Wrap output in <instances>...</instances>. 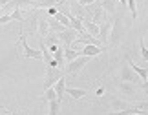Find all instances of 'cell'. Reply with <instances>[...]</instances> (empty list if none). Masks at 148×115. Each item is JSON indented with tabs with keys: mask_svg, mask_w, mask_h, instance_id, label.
Wrapping results in <instances>:
<instances>
[{
	"mask_svg": "<svg viewBox=\"0 0 148 115\" xmlns=\"http://www.w3.org/2000/svg\"><path fill=\"white\" fill-rule=\"evenodd\" d=\"M126 5H128L130 13H132V18L135 20L137 18V4H135V0H126Z\"/></svg>",
	"mask_w": 148,
	"mask_h": 115,
	"instance_id": "21",
	"label": "cell"
},
{
	"mask_svg": "<svg viewBox=\"0 0 148 115\" xmlns=\"http://www.w3.org/2000/svg\"><path fill=\"white\" fill-rule=\"evenodd\" d=\"M119 90H121L124 95H134L135 93V88L132 86V82H123L121 80V82H119Z\"/></svg>",
	"mask_w": 148,
	"mask_h": 115,
	"instance_id": "15",
	"label": "cell"
},
{
	"mask_svg": "<svg viewBox=\"0 0 148 115\" xmlns=\"http://www.w3.org/2000/svg\"><path fill=\"white\" fill-rule=\"evenodd\" d=\"M134 106H137L139 110H141V112H145V113L148 112V101H145V102H137V104H134Z\"/></svg>",
	"mask_w": 148,
	"mask_h": 115,
	"instance_id": "25",
	"label": "cell"
},
{
	"mask_svg": "<svg viewBox=\"0 0 148 115\" xmlns=\"http://www.w3.org/2000/svg\"><path fill=\"white\" fill-rule=\"evenodd\" d=\"M137 77L139 75L132 70V66H130V64L121 68V80H123V82H132L134 84V82H137V80H139Z\"/></svg>",
	"mask_w": 148,
	"mask_h": 115,
	"instance_id": "5",
	"label": "cell"
},
{
	"mask_svg": "<svg viewBox=\"0 0 148 115\" xmlns=\"http://www.w3.org/2000/svg\"><path fill=\"white\" fill-rule=\"evenodd\" d=\"M119 2H121L123 5H126V0H119Z\"/></svg>",
	"mask_w": 148,
	"mask_h": 115,
	"instance_id": "29",
	"label": "cell"
},
{
	"mask_svg": "<svg viewBox=\"0 0 148 115\" xmlns=\"http://www.w3.org/2000/svg\"><path fill=\"white\" fill-rule=\"evenodd\" d=\"M0 115H2V113H0Z\"/></svg>",
	"mask_w": 148,
	"mask_h": 115,
	"instance_id": "32",
	"label": "cell"
},
{
	"mask_svg": "<svg viewBox=\"0 0 148 115\" xmlns=\"http://www.w3.org/2000/svg\"><path fill=\"white\" fill-rule=\"evenodd\" d=\"M24 4H29V2H27V0H13L9 5H13V8H22Z\"/></svg>",
	"mask_w": 148,
	"mask_h": 115,
	"instance_id": "24",
	"label": "cell"
},
{
	"mask_svg": "<svg viewBox=\"0 0 148 115\" xmlns=\"http://www.w3.org/2000/svg\"><path fill=\"white\" fill-rule=\"evenodd\" d=\"M95 93H97V95H102V93H104V88H99L97 91H95Z\"/></svg>",
	"mask_w": 148,
	"mask_h": 115,
	"instance_id": "28",
	"label": "cell"
},
{
	"mask_svg": "<svg viewBox=\"0 0 148 115\" xmlns=\"http://www.w3.org/2000/svg\"><path fill=\"white\" fill-rule=\"evenodd\" d=\"M128 64L132 66V70L137 73V75L143 79V82H148V70H145V68H141V66H137L135 62H132V59H128Z\"/></svg>",
	"mask_w": 148,
	"mask_h": 115,
	"instance_id": "12",
	"label": "cell"
},
{
	"mask_svg": "<svg viewBox=\"0 0 148 115\" xmlns=\"http://www.w3.org/2000/svg\"><path fill=\"white\" fill-rule=\"evenodd\" d=\"M53 59L57 60V64H59V70H62V68H66V57H64V46H60L59 49L53 53Z\"/></svg>",
	"mask_w": 148,
	"mask_h": 115,
	"instance_id": "13",
	"label": "cell"
},
{
	"mask_svg": "<svg viewBox=\"0 0 148 115\" xmlns=\"http://www.w3.org/2000/svg\"><path fill=\"white\" fill-rule=\"evenodd\" d=\"M82 24H84V27H86V31L90 33V35L95 37V38H99V35H101V26L99 24H95V22L90 20V18H84Z\"/></svg>",
	"mask_w": 148,
	"mask_h": 115,
	"instance_id": "8",
	"label": "cell"
},
{
	"mask_svg": "<svg viewBox=\"0 0 148 115\" xmlns=\"http://www.w3.org/2000/svg\"><path fill=\"white\" fill-rule=\"evenodd\" d=\"M53 88H55V91H57V99H59V101L62 102V97H64V93H66V88H68V86H66V77L62 75L59 80H57V84L53 86Z\"/></svg>",
	"mask_w": 148,
	"mask_h": 115,
	"instance_id": "9",
	"label": "cell"
},
{
	"mask_svg": "<svg viewBox=\"0 0 148 115\" xmlns=\"http://www.w3.org/2000/svg\"><path fill=\"white\" fill-rule=\"evenodd\" d=\"M104 11H108V13H113L115 11V5H113V0H102V2L99 4Z\"/></svg>",
	"mask_w": 148,
	"mask_h": 115,
	"instance_id": "20",
	"label": "cell"
},
{
	"mask_svg": "<svg viewBox=\"0 0 148 115\" xmlns=\"http://www.w3.org/2000/svg\"><path fill=\"white\" fill-rule=\"evenodd\" d=\"M57 37H59V40L62 42L64 48H71V44L79 38V31H75L73 27H68V29H64L62 33H59Z\"/></svg>",
	"mask_w": 148,
	"mask_h": 115,
	"instance_id": "2",
	"label": "cell"
},
{
	"mask_svg": "<svg viewBox=\"0 0 148 115\" xmlns=\"http://www.w3.org/2000/svg\"><path fill=\"white\" fill-rule=\"evenodd\" d=\"M20 46H22V51H24V57L26 59H42V51L40 49H33V48H29L27 46V42H26V35H24V31L20 29Z\"/></svg>",
	"mask_w": 148,
	"mask_h": 115,
	"instance_id": "1",
	"label": "cell"
},
{
	"mask_svg": "<svg viewBox=\"0 0 148 115\" xmlns=\"http://www.w3.org/2000/svg\"><path fill=\"white\" fill-rule=\"evenodd\" d=\"M101 35H99V38H101V42L102 44H106L108 42V38H110V35H112V27H113V24L110 20H104V22H101Z\"/></svg>",
	"mask_w": 148,
	"mask_h": 115,
	"instance_id": "7",
	"label": "cell"
},
{
	"mask_svg": "<svg viewBox=\"0 0 148 115\" xmlns=\"http://www.w3.org/2000/svg\"><path fill=\"white\" fill-rule=\"evenodd\" d=\"M46 102H51V101H55L57 99V91L55 88H49V90H44V97H42Z\"/></svg>",
	"mask_w": 148,
	"mask_h": 115,
	"instance_id": "19",
	"label": "cell"
},
{
	"mask_svg": "<svg viewBox=\"0 0 148 115\" xmlns=\"http://www.w3.org/2000/svg\"><path fill=\"white\" fill-rule=\"evenodd\" d=\"M48 104H49V113L48 115H59L60 113V101L59 99L51 101V102H48Z\"/></svg>",
	"mask_w": 148,
	"mask_h": 115,
	"instance_id": "17",
	"label": "cell"
},
{
	"mask_svg": "<svg viewBox=\"0 0 148 115\" xmlns=\"http://www.w3.org/2000/svg\"><path fill=\"white\" fill-rule=\"evenodd\" d=\"M102 51H104V48L102 46H93V44H88V46H84V48L81 49V55L82 57H97V55H101Z\"/></svg>",
	"mask_w": 148,
	"mask_h": 115,
	"instance_id": "6",
	"label": "cell"
},
{
	"mask_svg": "<svg viewBox=\"0 0 148 115\" xmlns=\"http://www.w3.org/2000/svg\"><path fill=\"white\" fill-rule=\"evenodd\" d=\"M134 115H145V113H134Z\"/></svg>",
	"mask_w": 148,
	"mask_h": 115,
	"instance_id": "30",
	"label": "cell"
},
{
	"mask_svg": "<svg viewBox=\"0 0 148 115\" xmlns=\"http://www.w3.org/2000/svg\"><path fill=\"white\" fill-rule=\"evenodd\" d=\"M64 57H66V62H71V60H75V59L81 57V51H75L71 48H64Z\"/></svg>",
	"mask_w": 148,
	"mask_h": 115,
	"instance_id": "16",
	"label": "cell"
},
{
	"mask_svg": "<svg viewBox=\"0 0 148 115\" xmlns=\"http://www.w3.org/2000/svg\"><path fill=\"white\" fill-rule=\"evenodd\" d=\"M55 18L59 20V22H60V24L64 26V27H71V20H70V16H66L64 13H60V11H59V13L55 15Z\"/></svg>",
	"mask_w": 148,
	"mask_h": 115,
	"instance_id": "18",
	"label": "cell"
},
{
	"mask_svg": "<svg viewBox=\"0 0 148 115\" xmlns=\"http://www.w3.org/2000/svg\"><path fill=\"white\" fill-rule=\"evenodd\" d=\"M0 9H2V4H0Z\"/></svg>",
	"mask_w": 148,
	"mask_h": 115,
	"instance_id": "31",
	"label": "cell"
},
{
	"mask_svg": "<svg viewBox=\"0 0 148 115\" xmlns=\"http://www.w3.org/2000/svg\"><path fill=\"white\" fill-rule=\"evenodd\" d=\"M11 2H13V0H0V4H2V8H4V5H9Z\"/></svg>",
	"mask_w": 148,
	"mask_h": 115,
	"instance_id": "27",
	"label": "cell"
},
{
	"mask_svg": "<svg viewBox=\"0 0 148 115\" xmlns=\"http://www.w3.org/2000/svg\"><path fill=\"white\" fill-rule=\"evenodd\" d=\"M48 22H49V29H51V31H55L57 35H59V33H62L64 29H68V27H64L57 18H48Z\"/></svg>",
	"mask_w": 148,
	"mask_h": 115,
	"instance_id": "14",
	"label": "cell"
},
{
	"mask_svg": "<svg viewBox=\"0 0 148 115\" xmlns=\"http://www.w3.org/2000/svg\"><path fill=\"white\" fill-rule=\"evenodd\" d=\"M49 22H48V18H42V16H40V18H38V33H40V38L44 40V37H49Z\"/></svg>",
	"mask_w": 148,
	"mask_h": 115,
	"instance_id": "10",
	"label": "cell"
},
{
	"mask_svg": "<svg viewBox=\"0 0 148 115\" xmlns=\"http://www.w3.org/2000/svg\"><path fill=\"white\" fill-rule=\"evenodd\" d=\"M11 16H13V20L24 22V16H22V11H20V8H15V9H13V13H11Z\"/></svg>",
	"mask_w": 148,
	"mask_h": 115,
	"instance_id": "23",
	"label": "cell"
},
{
	"mask_svg": "<svg viewBox=\"0 0 148 115\" xmlns=\"http://www.w3.org/2000/svg\"><path fill=\"white\" fill-rule=\"evenodd\" d=\"M62 77L59 68H46V80H44V90H49L57 84V80Z\"/></svg>",
	"mask_w": 148,
	"mask_h": 115,
	"instance_id": "3",
	"label": "cell"
},
{
	"mask_svg": "<svg viewBox=\"0 0 148 115\" xmlns=\"http://www.w3.org/2000/svg\"><path fill=\"white\" fill-rule=\"evenodd\" d=\"M95 2V0H79V4L82 5V8H86V5H92Z\"/></svg>",
	"mask_w": 148,
	"mask_h": 115,
	"instance_id": "26",
	"label": "cell"
},
{
	"mask_svg": "<svg viewBox=\"0 0 148 115\" xmlns=\"http://www.w3.org/2000/svg\"><path fill=\"white\" fill-rule=\"evenodd\" d=\"M139 49H141V57H143V59L148 62V48L145 46V40H143V38L139 40Z\"/></svg>",
	"mask_w": 148,
	"mask_h": 115,
	"instance_id": "22",
	"label": "cell"
},
{
	"mask_svg": "<svg viewBox=\"0 0 148 115\" xmlns=\"http://www.w3.org/2000/svg\"><path fill=\"white\" fill-rule=\"evenodd\" d=\"M90 62V57H79V59H75V60H71V62H68V66H66V71L68 73H71V75H77L79 71L82 70L84 66H86Z\"/></svg>",
	"mask_w": 148,
	"mask_h": 115,
	"instance_id": "4",
	"label": "cell"
},
{
	"mask_svg": "<svg viewBox=\"0 0 148 115\" xmlns=\"http://www.w3.org/2000/svg\"><path fill=\"white\" fill-rule=\"evenodd\" d=\"M66 93L70 95L71 99L79 101V99H82V97H86L88 91H86V90H82V88H71V86H68V88H66Z\"/></svg>",
	"mask_w": 148,
	"mask_h": 115,
	"instance_id": "11",
	"label": "cell"
}]
</instances>
